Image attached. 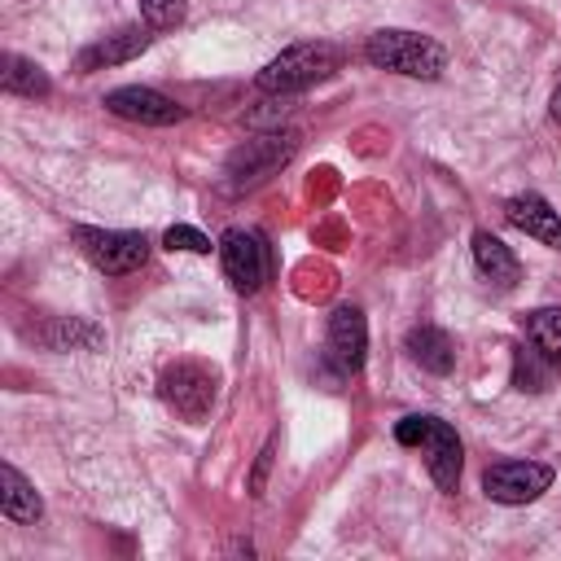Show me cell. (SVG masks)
I'll use <instances>...</instances> for the list:
<instances>
[{"label":"cell","mask_w":561,"mask_h":561,"mask_svg":"<svg viewBox=\"0 0 561 561\" xmlns=\"http://www.w3.org/2000/svg\"><path fill=\"white\" fill-rule=\"evenodd\" d=\"M552 118H561V88L552 92Z\"/></svg>","instance_id":"23"},{"label":"cell","mask_w":561,"mask_h":561,"mask_svg":"<svg viewBox=\"0 0 561 561\" xmlns=\"http://www.w3.org/2000/svg\"><path fill=\"white\" fill-rule=\"evenodd\" d=\"M552 486V469L539 460H495L482 473V491L495 504H530Z\"/></svg>","instance_id":"7"},{"label":"cell","mask_w":561,"mask_h":561,"mask_svg":"<svg viewBox=\"0 0 561 561\" xmlns=\"http://www.w3.org/2000/svg\"><path fill=\"white\" fill-rule=\"evenodd\" d=\"M0 83H4V92H13V96H31V101H35V96H48V75H44L35 61L18 57V53L4 57Z\"/></svg>","instance_id":"16"},{"label":"cell","mask_w":561,"mask_h":561,"mask_svg":"<svg viewBox=\"0 0 561 561\" xmlns=\"http://www.w3.org/2000/svg\"><path fill=\"white\" fill-rule=\"evenodd\" d=\"M408 355L425 368V373H451L456 368V342L443 333V329H434V324H416L412 333H408Z\"/></svg>","instance_id":"15"},{"label":"cell","mask_w":561,"mask_h":561,"mask_svg":"<svg viewBox=\"0 0 561 561\" xmlns=\"http://www.w3.org/2000/svg\"><path fill=\"white\" fill-rule=\"evenodd\" d=\"M504 215L513 228H522L526 237H535L539 245L561 250V210H552L539 193H517L504 202Z\"/></svg>","instance_id":"11"},{"label":"cell","mask_w":561,"mask_h":561,"mask_svg":"<svg viewBox=\"0 0 561 561\" xmlns=\"http://www.w3.org/2000/svg\"><path fill=\"white\" fill-rule=\"evenodd\" d=\"M167 245H171V250H188V254H206V250H210V237H202V232L188 228V224H175V228H167Z\"/></svg>","instance_id":"21"},{"label":"cell","mask_w":561,"mask_h":561,"mask_svg":"<svg viewBox=\"0 0 561 561\" xmlns=\"http://www.w3.org/2000/svg\"><path fill=\"white\" fill-rule=\"evenodd\" d=\"M140 18L149 31H171L184 22V0H140Z\"/></svg>","instance_id":"20"},{"label":"cell","mask_w":561,"mask_h":561,"mask_svg":"<svg viewBox=\"0 0 561 561\" xmlns=\"http://www.w3.org/2000/svg\"><path fill=\"white\" fill-rule=\"evenodd\" d=\"M219 254H224V272H228L237 294H254L267 280V245H263L259 232L228 228L224 241H219Z\"/></svg>","instance_id":"8"},{"label":"cell","mask_w":561,"mask_h":561,"mask_svg":"<svg viewBox=\"0 0 561 561\" xmlns=\"http://www.w3.org/2000/svg\"><path fill=\"white\" fill-rule=\"evenodd\" d=\"M342 66V48L324 44V39H307V44H289L285 53H276L263 70H259V88L272 96H289L302 92L320 79H329Z\"/></svg>","instance_id":"2"},{"label":"cell","mask_w":561,"mask_h":561,"mask_svg":"<svg viewBox=\"0 0 561 561\" xmlns=\"http://www.w3.org/2000/svg\"><path fill=\"white\" fill-rule=\"evenodd\" d=\"M267 469H272V443L259 451L254 460V473H250V495H263V482H267Z\"/></svg>","instance_id":"22"},{"label":"cell","mask_w":561,"mask_h":561,"mask_svg":"<svg viewBox=\"0 0 561 561\" xmlns=\"http://www.w3.org/2000/svg\"><path fill=\"white\" fill-rule=\"evenodd\" d=\"M158 394H162V403H167L180 421L197 425V421H206L210 408H215L219 373H215L210 364H202V359H175V364L162 368Z\"/></svg>","instance_id":"3"},{"label":"cell","mask_w":561,"mask_h":561,"mask_svg":"<svg viewBox=\"0 0 561 561\" xmlns=\"http://www.w3.org/2000/svg\"><path fill=\"white\" fill-rule=\"evenodd\" d=\"M105 110L118 114V118H127V123H145V127H171V123L184 118V110L171 96H162L158 88H140V83L114 88L105 96Z\"/></svg>","instance_id":"9"},{"label":"cell","mask_w":561,"mask_h":561,"mask_svg":"<svg viewBox=\"0 0 561 561\" xmlns=\"http://www.w3.org/2000/svg\"><path fill=\"white\" fill-rule=\"evenodd\" d=\"M548 355L535 346V351H513V386L517 390H530V394H539V390H548V381H552V373H548V364H543Z\"/></svg>","instance_id":"18"},{"label":"cell","mask_w":561,"mask_h":561,"mask_svg":"<svg viewBox=\"0 0 561 561\" xmlns=\"http://www.w3.org/2000/svg\"><path fill=\"white\" fill-rule=\"evenodd\" d=\"M145 48H149V31H140V26H123V31L105 35V39L88 44V48L75 57V70H79V75H92V70H105V66L131 61V57H140Z\"/></svg>","instance_id":"12"},{"label":"cell","mask_w":561,"mask_h":561,"mask_svg":"<svg viewBox=\"0 0 561 561\" xmlns=\"http://www.w3.org/2000/svg\"><path fill=\"white\" fill-rule=\"evenodd\" d=\"M526 333L530 342L548 355V359H561V307H539L526 316Z\"/></svg>","instance_id":"17"},{"label":"cell","mask_w":561,"mask_h":561,"mask_svg":"<svg viewBox=\"0 0 561 561\" xmlns=\"http://www.w3.org/2000/svg\"><path fill=\"white\" fill-rule=\"evenodd\" d=\"M44 342L53 351H75V346H101V329L79 320V316H61L53 333H44Z\"/></svg>","instance_id":"19"},{"label":"cell","mask_w":561,"mask_h":561,"mask_svg":"<svg viewBox=\"0 0 561 561\" xmlns=\"http://www.w3.org/2000/svg\"><path fill=\"white\" fill-rule=\"evenodd\" d=\"M364 53H368L373 66L408 75V79H438L447 70V48L438 39L421 35V31H399V26L373 31Z\"/></svg>","instance_id":"1"},{"label":"cell","mask_w":561,"mask_h":561,"mask_svg":"<svg viewBox=\"0 0 561 561\" xmlns=\"http://www.w3.org/2000/svg\"><path fill=\"white\" fill-rule=\"evenodd\" d=\"M75 241L105 276H127L149 259V241L123 228H75Z\"/></svg>","instance_id":"6"},{"label":"cell","mask_w":561,"mask_h":561,"mask_svg":"<svg viewBox=\"0 0 561 561\" xmlns=\"http://www.w3.org/2000/svg\"><path fill=\"white\" fill-rule=\"evenodd\" d=\"M364 351H368V324H364V311L351 307V302H342V307L329 316V359H333L342 373H359Z\"/></svg>","instance_id":"10"},{"label":"cell","mask_w":561,"mask_h":561,"mask_svg":"<svg viewBox=\"0 0 561 561\" xmlns=\"http://www.w3.org/2000/svg\"><path fill=\"white\" fill-rule=\"evenodd\" d=\"M473 263H478V272H482L495 289H513V285L522 280L517 254H513L500 237H491V232H473Z\"/></svg>","instance_id":"13"},{"label":"cell","mask_w":561,"mask_h":561,"mask_svg":"<svg viewBox=\"0 0 561 561\" xmlns=\"http://www.w3.org/2000/svg\"><path fill=\"white\" fill-rule=\"evenodd\" d=\"M0 513L9 522H22V526H35L44 517V500L39 491L13 469V465H0Z\"/></svg>","instance_id":"14"},{"label":"cell","mask_w":561,"mask_h":561,"mask_svg":"<svg viewBox=\"0 0 561 561\" xmlns=\"http://www.w3.org/2000/svg\"><path fill=\"white\" fill-rule=\"evenodd\" d=\"M298 149V136L294 131H263V136H250L245 145H237L224 162V175H228V188L241 193V188H254L263 184L267 175H276Z\"/></svg>","instance_id":"5"},{"label":"cell","mask_w":561,"mask_h":561,"mask_svg":"<svg viewBox=\"0 0 561 561\" xmlns=\"http://www.w3.org/2000/svg\"><path fill=\"white\" fill-rule=\"evenodd\" d=\"M394 438L403 447H425L430 478L443 491H456V482H460V438H456V430L447 421H438V416H403L394 425Z\"/></svg>","instance_id":"4"}]
</instances>
